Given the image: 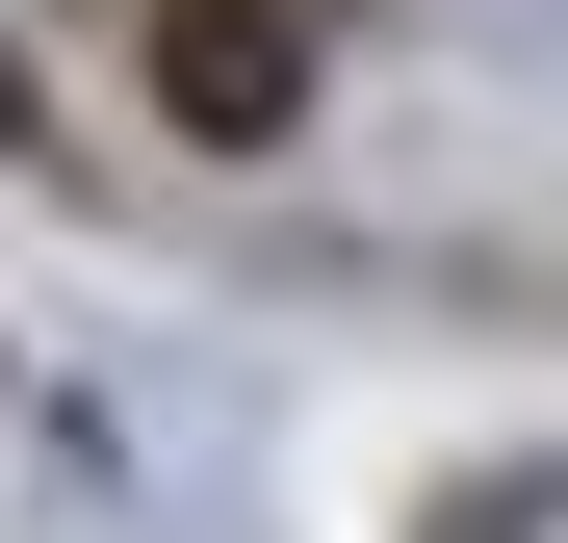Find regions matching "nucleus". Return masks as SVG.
I'll use <instances>...</instances> for the list:
<instances>
[]
</instances>
